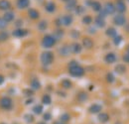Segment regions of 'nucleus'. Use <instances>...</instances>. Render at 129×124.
I'll return each instance as SVG.
<instances>
[{
	"label": "nucleus",
	"instance_id": "c03bdc74",
	"mask_svg": "<svg viewBox=\"0 0 129 124\" xmlns=\"http://www.w3.org/2000/svg\"><path fill=\"white\" fill-rule=\"evenodd\" d=\"M51 117H52V116H51V114H50V113H46V114H44V119H45V120H50V119H51Z\"/></svg>",
	"mask_w": 129,
	"mask_h": 124
},
{
	"label": "nucleus",
	"instance_id": "7ed1b4c3",
	"mask_svg": "<svg viewBox=\"0 0 129 124\" xmlns=\"http://www.w3.org/2000/svg\"><path fill=\"white\" fill-rule=\"evenodd\" d=\"M56 44V39L51 36V35H47L43 38V41H42V45L45 47V48H52Z\"/></svg>",
	"mask_w": 129,
	"mask_h": 124
},
{
	"label": "nucleus",
	"instance_id": "5701e85b",
	"mask_svg": "<svg viewBox=\"0 0 129 124\" xmlns=\"http://www.w3.org/2000/svg\"><path fill=\"white\" fill-rule=\"evenodd\" d=\"M70 52H71V48L67 46H64L63 48H61V50H60V54L62 56H64V57H67L70 54Z\"/></svg>",
	"mask_w": 129,
	"mask_h": 124
},
{
	"label": "nucleus",
	"instance_id": "bb28decb",
	"mask_svg": "<svg viewBox=\"0 0 129 124\" xmlns=\"http://www.w3.org/2000/svg\"><path fill=\"white\" fill-rule=\"evenodd\" d=\"M42 102L44 103V104H50L51 102H52V99H51V96L48 95V94H45L44 96H43V98H42Z\"/></svg>",
	"mask_w": 129,
	"mask_h": 124
},
{
	"label": "nucleus",
	"instance_id": "6ab92c4d",
	"mask_svg": "<svg viewBox=\"0 0 129 124\" xmlns=\"http://www.w3.org/2000/svg\"><path fill=\"white\" fill-rule=\"evenodd\" d=\"M95 25H96L97 27H100V28H102V27H104L105 26V21H104V18H102V17H96L95 18Z\"/></svg>",
	"mask_w": 129,
	"mask_h": 124
},
{
	"label": "nucleus",
	"instance_id": "8fccbe9b",
	"mask_svg": "<svg viewBox=\"0 0 129 124\" xmlns=\"http://www.w3.org/2000/svg\"><path fill=\"white\" fill-rule=\"evenodd\" d=\"M38 124H46V123H44V122H40V123H38Z\"/></svg>",
	"mask_w": 129,
	"mask_h": 124
},
{
	"label": "nucleus",
	"instance_id": "f8f14e48",
	"mask_svg": "<svg viewBox=\"0 0 129 124\" xmlns=\"http://www.w3.org/2000/svg\"><path fill=\"white\" fill-rule=\"evenodd\" d=\"M28 34L27 30H24V29H17L13 32V36H15L17 38H21V37H24Z\"/></svg>",
	"mask_w": 129,
	"mask_h": 124
},
{
	"label": "nucleus",
	"instance_id": "4468645a",
	"mask_svg": "<svg viewBox=\"0 0 129 124\" xmlns=\"http://www.w3.org/2000/svg\"><path fill=\"white\" fill-rule=\"evenodd\" d=\"M70 48H71V52H73V53H75V54H79V53H81V49H82L81 45L78 44V43H74Z\"/></svg>",
	"mask_w": 129,
	"mask_h": 124
},
{
	"label": "nucleus",
	"instance_id": "1a4fd4ad",
	"mask_svg": "<svg viewBox=\"0 0 129 124\" xmlns=\"http://www.w3.org/2000/svg\"><path fill=\"white\" fill-rule=\"evenodd\" d=\"M30 0H17V6L19 9H25L29 6Z\"/></svg>",
	"mask_w": 129,
	"mask_h": 124
},
{
	"label": "nucleus",
	"instance_id": "423d86ee",
	"mask_svg": "<svg viewBox=\"0 0 129 124\" xmlns=\"http://www.w3.org/2000/svg\"><path fill=\"white\" fill-rule=\"evenodd\" d=\"M115 9H116L119 13H123V12L126 11V5H125V3H124L123 1L119 0V1H117L116 4H115Z\"/></svg>",
	"mask_w": 129,
	"mask_h": 124
},
{
	"label": "nucleus",
	"instance_id": "c9c22d12",
	"mask_svg": "<svg viewBox=\"0 0 129 124\" xmlns=\"http://www.w3.org/2000/svg\"><path fill=\"white\" fill-rule=\"evenodd\" d=\"M63 35H64V33L63 31H61V30H59V31H56L55 32V36H53L56 40H58V39H61L62 37H63Z\"/></svg>",
	"mask_w": 129,
	"mask_h": 124
},
{
	"label": "nucleus",
	"instance_id": "20e7f679",
	"mask_svg": "<svg viewBox=\"0 0 129 124\" xmlns=\"http://www.w3.org/2000/svg\"><path fill=\"white\" fill-rule=\"evenodd\" d=\"M0 106L3 109H10L12 106V100L9 97H2L0 99Z\"/></svg>",
	"mask_w": 129,
	"mask_h": 124
},
{
	"label": "nucleus",
	"instance_id": "a19ab883",
	"mask_svg": "<svg viewBox=\"0 0 129 124\" xmlns=\"http://www.w3.org/2000/svg\"><path fill=\"white\" fill-rule=\"evenodd\" d=\"M72 36H73L74 38H79L80 33H79L78 31H72Z\"/></svg>",
	"mask_w": 129,
	"mask_h": 124
},
{
	"label": "nucleus",
	"instance_id": "f3484780",
	"mask_svg": "<svg viewBox=\"0 0 129 124\" xmlns=\"http://www.w3.org/2000/svg\"><path fill=\"white\" fill-rule=\"evenodd\" d=\"M77 7V0H68L67 1V9L74 10Z\"/></svg>",
	"mask_w": 129,
	"mask_h": 124
},
{
	"label": "nucleus",
	"instance_id": "473e14b6",
	"mask_svg": "<svg viewBox=\"0 0 129 124\" xmlns=\"http://www.w3.org/2000/svg\"><path fill=\"white\" fill-rule=\"evenodd\" d=\"M121 41H122V37L120 36V35H116L115 37H114V40H113V42H114V44L117 46V45H119L120 43H121Z\"/></svg>",
	"mask_w": 129,
	"mask_h": 124
},
{
	"label": "nucleus",
	"instance_id": "ea45409f",
	"mask_svg": "<svg viewBox=\"0 0 129 124\" xmlns=\"http://www.w3.org/2000/svg\"><path fill=\"white\" fill-rule=\"evenodd\" d=\"M83 11H84L83 7H81V6H78V7H76V12H77L78 14H81Z\"/></svg>",
	"mask_w": 129,
	"mask_h": 124
},
{
	"label": "nucleus",
	"instance_id": "4be33fe9",
	"mask_svg": "<svg viewBox=\"0 0 129 124\" xmlns=\"http://www.w3.org/2000/svg\"><path fill=\"white\" fill-rule=\"evenodd\" d=\"M28 14L30 16V18L33 19V20H36V19L39 18V12L37 10H35V9H30Z\"/></svg>",
	"mask_w": 129,
	"mask_h": 124
},
{
	"label": "nucleus",
	"instance_id": "aec40b11",
	"mask_svg": "<svg viewBox=\"0 0 129 124\" xmlns=\"http://www.w3.org/2000/svg\"><path fill=\"white\" fill-rule=\"evenodd\" d=\"M125 71H126V67L124 66V65H122V64H120V65H117L116 67H115V72L117 73V74H124L125 73Z\"/></svg>",
	"mask_w": 129,
	"mask_h": 124
},
{
	"label": "nucleus",
	"instance_id": "412c9836",
	"mask_svg": "<svg viewBox=\"0 0 129 124\" xmlns=\"http://www.w3.org/2000/svg\"><path fill=\"white\" fill-rule=\"evenodd\" d=\"M46 10L50 12V13H52V12H54L55 10H56V5H55V3L54 2H48L47 4H46Z\"/></svg>",
	"mask_w": 129,
	"mask_h": 124
},
{
	"label": "nucleus",
	"instance_id": "ddd939ff",
	"mask_svg": "<svg viewBox=\"0 0 129 124\" xmlns=\"http://www.w3.org/2000/svg\"><path fill=\"white\" fill-rule=\"evenodd\" d=\"M104 60H105V62L107 63V64H113V63L116 61V56L113 53H109V54H107L105 56Z\"/></svg>",
	"mask_w": 129,
	"mask_h": 124
},
{
	"label": "nucleus",
	"instance_id": "f257e3e1",
	"mask_svg": "<svg viewBox=\"0 0 129 124\" xmlns=\"http://www.w3.org/2000/svg\"><path fill=\"white\" fill-rule=\"evenodd\" d=\"M54 61V55L53 53L51 52H44L42 55H41V62L43 65L45 66H49L51 65Z\"/></svg>",
	"mask_w": 129,
	"mask_h": 124
},
{
	"label": "nucleus",
	"instance_id": "f03ea898",
	"mask_svg": "<svg viewBox=\"0 0 129 124\" xmlns=\"http://www.w3.org/2000/svg\"><path fill=\"white\" fill-rule=\"evenodd\" d=\"M69 71H70V74L73 76V77H81L83 74H84V70L81 68V66L77 65L73 68H69Z\"/></svg>",
	"mask_w": 129,
	"mask_h": 124
},
{
	"label": "nucleus",
	"instance_id": "a18cd8bd",
	"mask_svg": "<svg viewBox=\"0 0 129 124\" xmlns=\"http://www.w3.org/2000/svg\"><path fill=\"white\" fill-rule=\"evenodd\" d=\"M24 92L26 93V94H28V96H30V95H32V94H33L32 90H29V89H28V90H25Z\"/></svg>",
	"mask_w": 129,
	"mask_h": 124
},
{
	"label": "nucleus",
	"instance_id": "2eb2a0df",
	"mask_svg": "<svg viewBox=\"0 0 129 124\" xmlns=\"http://www.w3.org/2000/svg\"><path fill=\"white\" fill-rule=\"evenodd\" d=\"M101 105H99V104H97V103H94V104H92L90 107H89V112L90 113H98L99 111H101Z\"/></svg>",
	"mask_w": 129,
	"mask_h": 124
},
{
	"label": "nucleus",
	"instance_id": "09e8293b",
	"mask_svg": "<svg viewBox=\"0 0 129 124\" xmlns=\"http://www.w3.org/2000/svg\"><path fill=\"white\" fill-rule=\"evenodd\" d=\"M127 52H128V54H129V45H128V47H127Z\"/></svg>",
	"mask_w": 129,
	"mask_h": 124
},
{
	"label": "nucleus",
	"instance_id": "cd10ccee",
	"mask_svg": "<svg viewBox=\"0 0 129 124\" xmlns=\"http://www.w3.org/2000/svg\"><path fill=\"white\" fill-rule=\"evenodd\" d=\"M62 86L64 88H71L72 87V82L69 80V79H64L62 81Z\"/></svg>",
	"mask_w": 129,
	"mask_h": 124
},
{
	"label": "nucleus",
	"instance_id": "9b49d317",
	"mask_svg": "<svg viewBox=\"0 0 129 124\" xmlns=\"http://www.w3.org/2000/svg\"><path fill=\"white\" fill-rule=\"evenodd\" d=\"M82 46L84 47L85 49H91L93 47V42L89 38H84L82 40Z\"/></svg>",
	"mask_w": 129,
	"mask_h": 124
},
{
	"label": "nucleus",
	"instance_id": "c85d7f7f",
	"mask_svg": "<svg viewBox=\"0 0 129 124\" xmlns=\"http://www.w3.org/2000/svg\"><path fill=\"white\" fill-rule=\"evenodd\" d=\"M33 111H34L36 114H41L42 111H43V106H42V105H36V106H34Z\"/></svg>",
	"mask_w": 129,
	"mask_h": 124
},
{
	"label": "nucleus",
	"instance_id": "49530a36",
	"mask_svg": "<svg viewBox=\"0 0 129 124\" xmlns=\"http://www.w3.org/2000/svg\"><path fill=\"white\" fill-rule=\"evenodd\" d=\"M3 82H4V77L0 75V84H2Z\"/></svg>",
	"mask_w": 129,
	"mask_h": 124
},
{
	"label": "nucleus",
	"instance_id": "b1692460",
	"mask_svg": "<svg viewBox=\"0 0 129 124\" xmlns=\"http://www.w3.org/2000/svg\"><path fill=\"white\" fill-rule=\"evenodd\" d=\"M31 87H32L33 89H39V88L41 87V83H40V81H39L38 79L34 78L32 81H31Z\"/></svg>",
	"mask_w": 129,
	"mask_h": 124
},
{
	"label": "nucleus",
	"instance_id": "a211bd4d",
	"mask_svg": "<svg viewBox=\"0 0 129 124\" xmlns=\"http://www.w3.org/2000/svg\"><path fill=\"white\" fill-rule=\"evenodd\" d=\"M98 120L101 122V123H105L109 120V115L107 113H100L98 115Z\"/></svg>",
	"mask_w": 129,
	"mask_h": 124
},
{
	"label": "nucleus",
	"instance_id": "7c9ffc66",
	"mask_svg": "<svg viewBox=\"0 0 129 124\" xmlns=\"http://www.w3.org/2000/svg\"><path fill=\"white\" fill-rule=\"evenodd\" d=\"M91 21H92V19H91L90 16H84V17L82 18V22H83V24L89 25V24L91 23Z\"/></svg>",
	"mask_w": 129,
	"mask_h": 124
},
{
	"label": "nucleus",
	"instance_id": "37998d69",
	"mask_svg": "<svg viewBox=\"0 0 129 124\" xmlns=\"http://www.w3.org/2000/svg\"><path fill=\"white\" fill-rule=\"evenodd\" d=\"M123 61L125 63H129V54H126L123 56Z\"/></svg>",
	"mask_w": 129,
	"mask_h": 124
},
{
	"label": "nucleus",
	"instance_id": "6e6552de",
	"mask_svg": "<svg viewBox=\"0 0 129 124\" xmlns=\"http://www.w3.org/2000/svg\"><path fill=\"white\" fill-rule=\"evenodd\" d=\"M60 19H61L62 25H64V26H70L73 23V17L71 15H64Z\"/></svg>",
	"mask_w": 129,
	"mask_h": 124
},
{
	"label": "nucleus",
	"instance_id": "603ef678",
	"mask_svg": "<svg viewBox=\"0 0 129 124\" xmlns=\"http://www.w3.org/2000/svg\"><path fill=\"white\" fill-rule=\"evenodd\" d=\"M0 124H6V123H0Z\"/></svg>",
	"mask_w": 129,
	"mask_h": 124
},
{
	"label": "nucleus",
	"instance_id": "39448f33",
	"mask_svg": "<svg viewBox=\"0 0 129 124\" xmlns=\"http://www.w3.org/2000/svg\"><path fill=\"white\" fill-rule=\"evenodd\" d=\"M113 22L117 26H123L125 24V22H126V19H125V17L122 15V14H119V15H116L114 17Z\"/></svg>",
	"mask_w": 129,
	"mask_h": 124
},
{
	"label": "nucleus",
	"instance_id": "c756f323",
	"mask_svg": "<svg viewBox=\"0 0 129 124\" xmlns=\"http://www.w3.org/2000/svg\"><path fill=\"white\" fill-rule=\"evenodd\" d=\"M8 37H9V35L7 32H0V41H6L8 39Z\"/></svg>",
	"mask_w": 129,
	"mask_h": 124
},
{
	"label": "nucleus",
	"instance_id": "dca6fc26",
	"mask_svg": "<svg viewBox=\"0 0 129 124\" xmlns=\"http://www.w3.org/2000/svg\"><path fill=\"white\" fill-rule=\"evenodd\" d=\"M3 19L8 23V22H11L14 20V13L9 11V12H6L4 15H3Z\"/></svg>",
	"mask_w": 129,
	"mask_h": 124
},
{
	"label": "nucleus",
	"instance_id": "3c124183",
	"mask_svg": "<svg viewBox=\"0 0 129 124\" xmlns=\"http://www.w3.org/2000/svg\"><path fill=\"white\" fill-rule=\"evenodd\" d=\"M64 1H66V2H67V1H68V0H64Z\"/></svg>",
	"mask_w": 129,
	"mask_h": 124
},
{
	"label": "nucleus",
	"instance_id": "58836bf2",
	"mask_svg": "<svg viewBox=\"0 0 129 124\" xmlns=\"http://www.w3.org/2000/svg\"><path fill=\"white\" fill-rule=\"evenodd\" d=\"M47 28V22L46 21H42L40 24H39V29L40 30H45Z\"/></svg>",
	"mask_w": 129,
	"mask_h": 124
},
{
	"label": "nucleus",
	"instance_id": "e433bc0d",
	"mask_svg": "<svg viewBox=\"0 0 129 124\" xmlns=\"http://www.w3.org/2000/svg\"><path fill=\"white\" fill-rule=\"evenodd\" d=\"M106 80H107L108 82H110V83L114 81V76H113L111 73H109V74L106 75Z\"/></svg>",
	"mask_w": 129,
	"mask_h": 124
},
{
	"label": "nucleus",
	"instance_id": "72a5a7b5",
	"mask_svg": "<svg viewBox=\"0 0 129 124\" xmlns=\"http://www.w3.org/2000/svg\"><path fill=\"white\" fill-rule=\"evenodd\" d=\"M70 119H71V116H70L68 113H64V114L61 116V121H62V122H68Z\"/></svg>",
	"mask_w": 129,
	"mask_h": 124
},
{
	"label": "nucleus",
	"instance_id": "a878e982",
	"mask_svg": "<svg viewBox=\"0 0 129 124\" xmlns=\"http://www.w3.org/2000/svg\"><path fill=\"white\" fill-rule=\"evenodd\" d=\"M106 35L107 36H109V37H115L116 35H117V32L116 30L114 29V28H108L107 30H106Z\"/></svg>",
	"mask_w": 129,
	"mask_h": 124
},
{
	"label": "nucleus",
	"instance_id": "4c0bfd02",
	"mask_svg": "<svg viewBox=\"0 0 129 124\" xmlns=\"http://www.w3.org/2000/svg\"><path fill=\"white\" fill-rule=\"evenodd\" d=\"M6 26H7V22L3 18H0V29H4L6 28Z\"/></svg>",
	"mask_w": 129,
	"mask_h": 124
},
{
	"label": "nucleus",
	"instance_id": "2f4dec72",
	"mask_svg": "<svg viewBox=\"0 0 129 124\" xmlns=\"http://www.w3.org/2000/svg\"><path fill=\"white\" fill-rule=\"evenodd\" d=\"M24 118H25V121L27 123H32L33 121H34V117H33V115H31V114H26L24 116Z\"/></svg>",
	"mask_w": 129,
	"mask_h": 124
},
{
	"label": "nucleus",
	"instance_id": "0eeeda50",
	"mask_svg": "<svg viewBox=\"0 0 129 124\" xmlns=\"http://www.w3.org/2000/svg\"><path fill=\"white\" fill-rule=\"evenodd\" d=\"M103 10L106 12V14H113L116 9H115V6L113 5L111 2H107V3L104 5Z\"/></svg>",
	"mask_w": 129,
	"mask_h": 124
},
{
	"label": "nucleus",
	"instance_id": "de8ad7c7",
	"mask_svg": "<svg viewBox=\"0 0 129 124\" xmlns=\"http://www.w3.org/2000/svg\"><path fill=\"white\" fill-rule=\"evenodd\" d=\"M54 124H64V122H56V123Z\"/></svg>",
	"mask_w": 129,
	"mask_h": 124
},
{
	"label": "nucleus",
	"instance_id": "393cba45",
	"mask_svg": "<svg viewBox=\"0 0 129 124\" xmlns=\"http://www.w3.org/2000/svg\"><path fill=\"white\" fill-rule=\"evenodd\" d=\"M91 8L94 10V11H101V5H100V3L99 2H97V1H93V2H91Z\"/></svg>",
	"mask_w": 129,
	"mask_h": 124
},
{
	"label": "nucleus",
	"instance_id": "79ce46f5",
	"mask_svg": "<svg viewBox=\"0 0 129 124\" xmlns=\"http://www.w3.org/2000/svg\"><path fill=\"white\" fill-rule=\"evenodd\" d=\"M77 65H79L78 62H76V61H72V62L69 64V68H73V67H75V66H77Z\"/></svg>",
	"mask_w": 129,
	"mask_h": 124
},
{
	"label": "nucleus",
	"instance_id": "f704fd0d",
	"mask_svg": "<svg viewBox=\"0 0 129 124\" xmlns=\"http://www.w3.org/2000/svg\"><path fill=\"white\" fill-rule=\"evenodd\" d=\"M78 98H79V100H80V101H84V100H86V99H87V95H86V93L81 92L79 95H78Z\"/></svg>",
	"mask_w": 129,
	"mask_h": 124
},
{
	"label": "nucleus",
	"instance_id": "9d476101",
	"mask_svg": "<svg viewBox=\"0 0 129 124\" xmlns=\"http://www.w3.org/2000/svg\"><path fill=\"white\" fill-rule=\"evenodd\" d=\"M11 8V4L8 0H0V10H8Z\"/></svg>",
	"mask_w": 129,
	"mask_h": 124
}]
</instances>
